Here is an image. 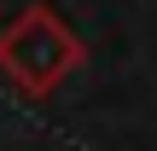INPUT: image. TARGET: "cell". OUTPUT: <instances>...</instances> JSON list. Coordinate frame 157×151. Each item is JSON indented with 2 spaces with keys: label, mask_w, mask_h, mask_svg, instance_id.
<instances>
[{
  "label": "cell",
  "mask_w": 157,
  "mask_h": 151,
  "mask_svg": "<svg viewBox=\"0 0 157 151\" xmlns=\"http://www.w3.org/2000/svg\"><path fill=\"white\" fill-rule=\"evenodd\" d=\"M82 58V41L52 17V12H23L6 35H0V70L17 81V87H35V93H47L70 64Z\"/></svg>",
  "instance_id": "cell-1"
}]
</instances>
